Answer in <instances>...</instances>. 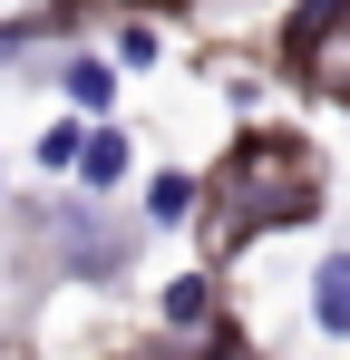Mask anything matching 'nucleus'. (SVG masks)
I'll list each match as a JSON object with an SVG mask.
<instances>
[{"label": "nucleus", "mask_w": 350, "mask_h": 360, "mask_svg": "<svg viewBox=\"0 0 350 360\" xmlns=\"http://www.w3.org/2000/svg\"><path fill=\"white\" fill-rule=\"evenodd\" d=\"M108 98H117V78H108L98 59H78V68H68V108H88V117H108Z\"/></svg>", "instance_id": "nucleus-3"}, {"label": "nucleus", "mask_w": 350, "mask_h": 360, "mask_svg": "<svg viewBox=\"0 0 350 360\" xmlns=\"http://www.w3.org/2000/svg\"><path fill=\"white\" fill-rule=\"evenodd\" d=\"M78 185H88V195H117V185H127V136H117V127H98V136H88Z\"/></svg>", "instance_id": "nucleus-2"}, {"label": "nucleus", "mask_w": 350, "mask_h": 360, "mask_svg": "<svg viewBox=\"0 0 350 360\" xmlns=\"http://www.w3.org/2000/svg\"><path fill=\"white\" fill-rule=\"evenodd\" d=\"M311 331L350 341V253H321V273H311Z\"/></svg>", "instance_id": "nucleus-1"}, {"label": "nucleus", "mask_w": 350, "mask_h": 360, "mask_svg": "<svg viewBox=\"0 0 350 360\" xmlns=\"http://www.w3.org/2000/svg\"><path fill=\"white\" fill-rule=\"evenodd\" d=\"M205 311H214V292H205V273H185V283L166 292V321H175V331H195Z\"/></svg>", "instance_id": "nucleus-5"}, {"label": "nucleus", "mask_w": 350, "mask_h": 360, "mask_svg": "<svg viewBox=\"0 0 350 360\" xmlns=\"http://www.w3.org/2000/svg\"><path fill=\"white\" fill-rule=\"evenodd\" d=\"M146 214H156V224H185V214H195V176H156L146 185Z\"/></svg>", "instance_id": "nucleus-4"}, {"label": "nucleus", "mask_w": 350, "mask_h": 360, "mask_svg": "<svg viewBox=\"0 0 350 360\" xmlns=\"http://www.w3.org/2000/svg\"><path fill=\"white\" fill-rule=\"evenodd\" d=\"M331 10H341V0H302V30H331Z\"/></svg>", "instance_id": "nucleus-6"}]
</instances>
